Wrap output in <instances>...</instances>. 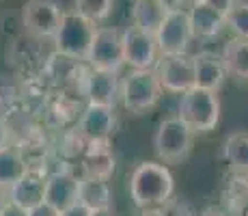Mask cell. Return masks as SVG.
<instances>
[{"label": "cell", "mask_w": 248, "mask_h": 216, "mask_svg": "<svg viewBox=\"0 0 248 216\" xmlns=\"http://www.w3.org/2000/svg\"><path fill=\"white\" fill-rule=\"evenodd\" d=\"M194 61V84L209 91H220L225 80L229 78L222 54H216L212 50H201L192 54Z\"/></svg>", "instance_id": "cell-17"}, {"label": "cell", "mask_w": 248, "mask_h": 216, "mask_svg": "<svg viewBox=\"0 0 248 216\" xmlns=\"http://www.w3.org/2000/svg\"><path fill=\"white\" fill-rule=\"evenodd\" d=\"M91 216H117V214H114V210H112V205H110V208L93 210V212H91Z\"/></svg>", "instance_id": "cell-33"}, {"label": "cell", "mask_w": 248, "mask_h": 216, "mask_svg": "<svg viewBox=\"0 0 248 216\" xmlns=\"http://www.w3.org/2000/svg\"><path fill=\"white\" fill-rule=\"evenodd\" d=\"M123 54H125V65H130V69H155L162 56L155 33L142 31L130 24L123 31Z\"/></svg>", "instance_id": "cell-9"}, {"label": "cell", "mask_w": 248, "mask_h": 216, "mask_svg": "<svg viewBox=\"0 0 248 216\" xmlns=\"http://www.w3.org/2000/svg\"><path fill=\"white\" fill-rule=\"evenodd\" d=\"M13 145L17 147V151L22 153L24 162L28 166H50L47 160H50L52 147L46 138V132L41 128H28L26 132L16 134V141Z\"/></svg>", "instance_id": "cell-18"}, {"label": "cell", "mask_w": 248, "mask_h": 216, "mask_svg": "<svg viewBox=\"0 0 248 216\" xmlns=\"http://www.w3.org/2000/svg\"><path fill=\"white\" fill-rule=\"evenodd\" d=\"M13 141H16V130L9 123V119L0 113V150L13 145Z\"/></svg>", "instance_id": "cell-27"}, {"label": "cell", "mask_w": 248, "mask_h": 216, "mask_svg": "<svg viewBox=\"0 0 248 216\" xmlns=\"http://www.w3.org/2000/svg\"><path fill=\"white\" fill-rule=\"evenodd\" d=\"M80 166H82V175L110 180L117 169L110 141H87L82 156H80Z\"/></svg>", "instance_id": "cell-16"}, {"label": "cell", "mask_w": 248, "mask_h": 216, "mask_svg": "<svg viewBox=\"0 0 248 216\" xmlns=\"http://www.w3.org/2000/svg\"><path fill=\"white\" fill-rule=\"evenodd\" d=\"M188 16H190V24H192L194 39H214L227 26V16L222 11H218L209 0L190 2Z\"/></svg>", "instance_id": "cell-15"}, {"label": "cell", "mask_w": 248, "mask_h": 216, "mask_svg": "<svg viewBox=\"0 0 248 216\" xmlns=\"http://www.w3.org/2000/svg\"><path fill=\"white\" fill-rule=\"evenodd\" d=\"M138 216H140V214H138Z\"/></svg>", "instance_id": "cell-36"}, {"label": "cell", "mask_w": 248, "mask_h": 216, "mask_svg": "<svg viewBox=\"0 0 248 216\" xmlns=\"http://www.w3.org/2000/svg\"><path fill=\"white\" fill-rule=\"evenodd\" d=\"M162 4H164L169 11H175V9H184L186 2H190V0H160Z\"/></svg>", "instance_id": "cell-31"}, {"label": "cell", "mask_w": 248, "mask_h": 216, "mask_svg": "<svg viewBox=\"0 0 248 216\" xmlns=\"http://www.w3.org/2000/svg\"><path fill=\"white\" fill-rule=\"evenodd\" d=\"M108 182L110 180H102V177H93V175H80L78 203H82L91 212L99 208H110L112 188Z\"/></svg>", "instance_id": "cell-19"}, {"label": "cell", "mask_w": 248, "mask_h": 216, "mask_svg": "<svg viewBox=\"0 0 248 216\" xmlns=\"http://www.w3.org/2000/svg\"><path fill=\"white\" fill-rule=\"evenodd\" d=\"M127 193L138 210L162 205L175 195V177L164 162L142 160L130 171Z\"/></svg>", "instance_id": "cell-1"}, {"label": "cell", "mask_w": 248, "mask_h": 216, "mask_svg": "<svg viewBox=\"0 0 248 216\" xmlns=\"http://www.w3.org/2000/svg\"><path fill=\"white\" fill-rule=\"evenodd\" d=\"M164 89L155 69H130L121 78V100L119 104L130 115L151 113L160 104Z\"/></svg>", "instance_id": "cell-3"}, {"label": "cell", "mask_w": 248, "mask_h": 216, "mask_svg": "<svg viewBox=\"0 0 248 216\" xmlns=\"http://www.w3.org/2000/svg\"><path fill=\"white\" fill-rule=\"evenodd\" d=\"M80 95L89 104H102V106L117 108L119 100H121V76H119V71L95 69L89 65Z\"/></svg>", "instance_id": "cell-12"}, {"label": "cell", "mask_w": 248, "mask_h": 216, "mask_svg": "<svg viewBox=\"0 0 248 216\" xmlns=\"http://www.w3.org/2000/svg\"><path fill=\"white\" fill-rule=\"evenodd\" d=\"M65 11L56 0H26L22 7V26L37 41H54Z\"/></svg>", "instance_id": "cell-6"}, {"label": "cell", "mask_w": 248, "mask_h": 216, "mask_svg": "<svg viewBox=\"0 0 248 216\" xmlns=\"http://www.w3.org/2000/svg\"><path fill=\"white\" fill-rule=\"evenodd\" d=\"M227 28L233 37L248 39V0H237L227 16Z\"/></svg>", "instance_id": "cell-25"}, {"label": "cell", "mask_w": 248, "mask_h": 216, "mask_svg": "<svg viewBox=\"0 0 248 216\" xmlns=\"http://www.w3.org/2000/svg\"><path fill=\"white\" fill-rule=\"evenodd\" d=\"M28 165L24 162L22 153L17 151L16 145H9L0 150V184L2 186H13L17 180L26 173Z\"/></svg>", "instance_id": "cell-23"}, {"label": "cell", "mask_w": 248, "mask_h": 216, "mask_svg": "<svg viewBox=\"0 0 248 216\" xmlns=\"http://www.w3.org/2000/svg\"><path fill=\"white\" fill-rule=\"evenodd\" d=\"M99 24L87 20L84 16H80L78 11H65L61 28L54 37V50L61 52L65 56H71L76 61H84L87 63L91 43L97 33Z\"/></svg>", "instance_id": "cell-5"}, {"label": "cell", "mask_w": 248, "mask_h": 216, "mask_svg": "<svg viewBox=\"0 0 248 216\" xmlns=\"http://www.w3.org/2000/svg\"><path fill=\"white\" fill-rule=\"evenodd\" d=\"M220 98L218 91H209L194 84L186 93H181L177 117L186 123L194 134H209L220 123Z\"/></svg>", "instance_id": "cell-2"}, {"label": "cell", "mask_w": 248, "mask_h": 216, "mask_svg": "<svg viewBox=\"0 0 248 216\" xmlns=\"http://www.w3.org/2000/svg\"><path fill=\"white\" fill-rule=\"evenodd\" d=\"M9 201H11V199H9V188H7V186L0 184V210H2L4 205L9 203Z\"/></svg>", "instance_id": "cell-32"}, {"label": "cell", "mask_w": 248, "mask_h": 216, "mask_svg": "<svg viewBox=\"0 0 248 216\" xmlns=\"http://www.w3.org/2000/svg\"><path fill=\"white\" fill-rule=\"evenodd\" d=\"M78 186L80 175H76L67 162H65V166L50 169L46 182V201L54 205L59 212H63L69 205L78 203Z\"/></svg>", "instance_id": "cell-13"}, {"label": "cell", "mask_w": 248, "mask_h": 216, "mask_svg": "<svg viewBox=\"0 0 248 216\" xmlns=\"http://www.w3.org/2000/svg\"><path fill=\"white\" fill-rule=\"evenodd\" d=\"M169 9L160 2V0H134L130 9L132 24L142 31L155 33L160 28V24L164 22Z\"/></svg>", "instance_id": "cell-22"}, {"label": "cell", "mask_w": 248, "mask_h": 216, "mask_svg": "<svg viewBox=\"0 0 248 216\" xmlns=\"http://www.w3.org/2000/svg\"><path fill=\"white\" fill-rule=\"evenodd\" d=\"M26 216H61V212L54 208V205L47 203V201H41V203L28 208L26 210Z\"/></svg>", "instance_id": "cell-28"}, {"label": "cell", "mask_w": 248, "mask_h": 216, "mask_svg": "<svg viewBox=\"0 0 248 216\" xmlns=\"http://www.w3.org/2000/svg\"><path fill=\"white\" fill-rule=\"evenodd\" d=\"M194 138H197V134L186 126L177 115L175 117H166L155 128L154 151L160 162H164L169 166H179L192 153Z\"/></svg>", "instance_id": "cell-4"}, {"label": "cell", "mask_w": 248, "mask_h": 216, "mask_svg": "<svg viewBox=\"0 0 248 216\" xmlns=\"http://www.w3.org/2000/svg\"><path fill=\"white\" fill-rule=\"evenodd\" d=\"M0 216H26V210L20 208L17 203H13V201H9V203L0 210Z\"/></svg>", "instance_id": "cell-29"}, {"label": "cell", "mask_w": 248, "mask_h": 216, "mask_svg": "<svg viewBox=\"0 0 248 216\" xmlns=\"http://www.w3.org/2000/svg\"><path fill=\"white\" fill-rule=\"evenodd\" d=\"M160 54H188L190 43L194 39L192 24L186 9H175L169 11L164 22L155 31Z\"/></svg>", "instance_id": "cell-8"}, {"label": "cell", "mask_w": 248, "mask_h": 216, "mask_svg": "<svg viewBox=\"0 0 248 216\" xmlns=\"http://www.w3.org/2000/svg\"><path fill=\"white\" fill-rule=\"evenodd\" d=\"M222 160L229 171L248 175V132H233L222 143Z\"/></svg>", "instance_id": "cell-21"}, {"label": "cell", "mask_w": 248, "mask_h": 216, "mask_svg": "<svg viewBox=\"0 0 248 216\" xmlns=\"http://www.w3.org/2000/svg\"><path fill=\"white\" fill-rule=\"evenodd\" d=\"M74 11L95 24H104L114 11V0H74Z\"/></svg>", "instance_id": "cell-24"}, {"label": "cell", "mask_w": 248, "mask_h": 216, "mask_svg": "<svg viewBox=\"0 0 248 216\" xmlns=\"http://www.w3.org/2000/svg\"><path fill=\"white\" fill-rule=\"evenodd\" d=\"M87 63L95 69H108V71H121L125 65V54H123V31L114 26H97V33L91 43V52Z\"/></svg>", "instance_id": "cell-7"}, {"label": "cell", "mask_w": 248, "mask_h": 216, "mask_svg": "<svg viewBox=\"0 0 248 216\" xmlns=\"http://www.w3.org/2000/svg\"><path fill=\"white\" fill-rule=\"evenodd\" d=\"M155 74L164 93L181 95L194 86V61L190 54H162Z\"/></svg>", "instance_id": "cell-10"}, {"label": "cell", "mask_w": 248, "mask_h": 216, "mask_svg": "<svg viewBox=\"0 0 248 216\" xmlns=\"http://www.w3.org/2000/svg\"><path fill=\"white\" fill-rule=\"evenodd\" d=\"M190 2H194V0H190Z\"/></svg>", "instance_id": "cell-35"}, {"label": "cell", "mask_w": 248, "mask_h": 216, "mask_svg": "<svg viewBox=\"0 0 248 216\" xmlns=\"http://www.w3.org/2000/svg\"><path fill=\"white\" fill-rule=\"evenodd\" d=\"M242 216H248V208H244V210H242Z\"/></svg>", "instance_id": "cell-34"}, {"label": "cell", "mask_w": 248, "mask_h": 216, "mask_svg": "<svg viewBox=\"0 0 248 216\" xmlns=\"http://www.w3.org/2000/svg\"><path fill=\"white\" fill-rule=\"evenodd\" d=\"M117 108L87 102L80 110L76 130L84 141H110L112 134L117 132Z\"/></svg>", "instance_id": "cell-11"}, {"label": "cell", "mask_w": 248, "mask_h": 216, "mask_svg": "<svg viewBox=\"0 0 248 216\" xmlns=\"http://www.w3.org/2000/svg\"><path fill=\"white\" fill-rule=\"evenodd\" d=\"M47 173H50V166H28L20 180L9 186V199L24 210L46 201Z\"/></svg>", "instance_id": "cell-14"}, {"label": "cell", "mask_w": 248, "mask_h": 216, "mask_svg": "<svg viewBox=\"0 0 248 216\" xmlns=\"http://www.w3.org/2000/svg\"><path fill=\"white\" fill-rule=\"evenodd\" d=\"M61 216H91V210H87L82 203H74L67 210H63Z\"/></svg>", "instance_id": "cell-30"}, {"label": "cell", "mask_w": 248, "mask_h": 216, "mask_svg": "<svg viewBox=\"0 0 248 216\" xmlns=\"http://www.w3.org/2000/svg\"><path fill=\"white\" fill-rule=\"evenodd\" d=\"M160 210H162V216H194L192 210H190L184 201L175 199V197H170L166 203H162Z\"/></svg>", "instance_id": "cell-26"}, {"label": "cell", "mask_w": 248, "mask_h": 216, "mask_svg": "<svg viewBox=\"0 0 248 216\" xmlns=\"http://www.w3.org/2000/svg\"><path fill=\"white\" fill-rule=\"evenodd\" d=\"M222 61H225L229 78H235L240 83H248V39L233 37L222 48Z\"/></svg>", "instance_id": "cell-20"}]
</instances>
